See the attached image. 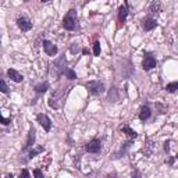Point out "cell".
Instances as JSON below:
<instances>
[{
    "label": "cell",
    "instance_id": "cell-2",
    "mask_svg": "<svg viewBox=\"0 0 178 178\" xmlns=\"http://www.w3.org/2000/svg\"><path fill=\"white\" fill-rule=\"evenodd\" d=\"M66 70H67L66 57H64V56H60V57L52 64V75H54L56 78H60V75L64 74Z\"/></svg>",
    "mask_w": 178,
    "mask_h": 178
},
{
    "label": "cell",
    "instance_id": "cell-4",
    "mask_svg": "<svg viewBox=\"0 0 178 178\" xmlns=\"http://www.w3.org/2000/svg\"><path fill=\"white\" fill-rule=\"evenodd\" d=\"M100 150H102V142H100V139L93 138L92 141H89L88 143H86V152H89V153H99Z\"/></svg>",
    "mask_w": 178,
    "mask_h": 178
},
{
    "label": "cell",
    "instance_id": "cell-10",
    "mask_svg": "<svg viewBox=\"0 0 178 178\" xmlns=\"http://www.w3.org/2000/svg\"><path fill=\"white\" fill-rule=\"evenodd\" d=\"M7 74H8V77L11 78V79L14 81V82H17V83H19V82H22V79H24V77H22L21 74H19L18 71H15L14 68H10L7 71Z\"/></svg>",
    "mask_w": 178,
    "mask_h": 178
},
{
    "label": "cell",
    "instance_id": "cell-5",
    "mask_svg": "<svg viewBox=\"0 0 178 178\" xmlns=\"http://www.w3.org/2000/svg\"><path fill=\"white\" fill-rule=\"evenodd\" d=\"M17 25H18V28L22 31V32H28V31H31V28H32L31 19L28 18V17H24V15L17 18Z\"/></svg>",
    "mask_w": 178,
    "mask_h": 178
},
{
    "label": "cell",
    "instance_id": "cell-8",
    "mask_svg": "<svg viewBox=\"0 0 178 178\" xmlns=\"http://www.w3.org/2000/svg\"><path fill=\"white\" fill-rule=\"evenodd\" d=\"M43 49H44V53H46L47 56H52V57L57 54V52H58L57 46H56V44H53L50 40H44L43 42Z\"/></svg>",
    "mask_w": 178,
    "mask_h": 178
},
{
    "label": "cell",
    "instance_id": "cell-23",
    "mask_svg": "<svg viewBox=\"0 0 178 178\" xmlns=\"http://www.w3.org/2000/svg\"><path fill=\"white\" fill-rule=\"evenodd\" d=\"M33 175H35V177H39V178L43 177V174H42L40 170H35V171H33Z\"/></svg>",
    "mask_w": 178,
    "mask_h": 178
},
{
    "label": "cell",
    "instance_id": "cell-30",
    "mask_svg": "<svg viewBox=\"0 0 178 178\" xmlns=\"http://www.w3.org/2000/svg\"><path fill=\"white\" fill-rule=\"evenodd\" d=\"M24 2H29V0H24Z\"/></svg>",
    "mask_w": 178,
    "mask_h": 178
},
{
    "label": "cell",
    "instance_id": "cell-11",
    "mask_svg": "<svg viewBox=\"0 0 178 178\" xmlns=\"http://www.w3.org/2000/svg\"><path fill=\"white\" fill-rule=\"evenodd\" d=\"M149 117H150V108L147 107V106H143V107L141 108V113H139V118H141L142 121H146Z\"/></svg>",
    "mask_w": 178,
    "mask_h": 178
},
{
    "label": "cell",
    "instance_id": "cell-7",
    "mask_svg": "<svg viewBox=\"0 0 178 178\" xmlns=\"http://www.w3.org/2000/svg\"><path fill=\"white\" fill-rule=\"evenodd\" d=\"M38 122L43 127V129L46 132H49L52 129V120L46 116V114H38Z\"/></svg>",
    "mask_w": 178,
    "mask_h": 178
},
{
    "label": "cell",
    "instance_id": "cell-17",
    "mask_svg": "<svg viewBox=\"0 0 178 178\" xmlns=\"http://www.w3.org/2000/svg\"><path fill=\"white\" fill-rule=\"evenodd\" d=\"M166 91L170 92V93H174L175 91H178V82H170V83H167Z\"/></svg>",
    "mask_w": 178,
    "mask_h": 178
},
{
    "label": "cell",
    "instance_id": "cell-1",
    "mask_svg": "<svg viewBox=\"0 0 178 178\" xmlns=\"http://www.w3.org/2000/svg\"><path fill=\"white\" fill-rule=\"evenodd\" d=\"M63 27L66 28L67 31H74L75 28H77V10H75V8H71V10L64 15Z\"/></svg>",
    "mask_w": 178,
    "mask_h": 178
},
{
    "label": "cell",
    "instance_id": "cell-18",
    "mask_svg": "<svg viewBox=\"0 0 178 178\" xmlns=\"http://www.w3.org/2000/svg\"><path fill=\"white\" fill-rule=\"evenodd\" d=\"M64 75H66L68 79H71V81L77 78V74H75V71H74V70H70V68H67L66 71H64Z\"/></svg>",
    "mask_w": 178,
    "mask_h": 178
},
{
    "label": "cell",
    "instance_id": "cell-6",
    "mask_svg": "<svg viewBox=\"0 0 178 178\" xmlns=\"http://www.w3.org/2000/svg\"><path fill=\"white\" fill-rule=\"evenodd\" d=\"M156 64H157V60H156L152 54H149V53H147V54L145 56V60H143V63H142V67H143L145 71H149V70L155 68Z\"/></svg>",
    "mask_w": 178,
    "mask_h": 178
},
{
    "label": "cell",
    "instance_id": "cell-15",
    "mask_svg": "<svg viewBox=\"0 0 178 178\" xmlns=\"http://www.w3.org/2000/svg\"><path fill=\"white\" fill-rule=\"evenodd\" d=\"M108 102H117L118 100V92H117V88H111L110 92H108V96H107Z\"/></svg>",
    "mask_w": 178,
    "mask_h": 178
},
{
    "label": "cell",
    "instance_id": "cell-3",
    "mask_svg": "<svg viewBox=\"0 0 178 178\" xmlns=\"http://www.w3.org/2000/svg\"><path fill=\"white\" fill-rule=\"evenodd\" d=\"M85 88L88 89L89 93L96 96V95H100L104 92V83L100 82V81H91V82L85 83Z\"/></svg>",
    "mask_w": 178,
    "mask_h": 178
},
{
    "label": "cell",
    "instance_id": "cell-20",
    "mask_svg": "<svg viewBox=\"0 0 178 178\" xmlns=\"http://www.w3.org/2000/svg\"><path fill=\"white\" fill-rule=\"evenodd\" d=\"M0 91H2L3 93H7L8 92V86H7V83H6L4 79L0 81Z\"/></svg>",
    "mask_w": 178,
    "mask_h": 178
},
{
    "label": "cell",
    "instance_id": "cell-24",
    "mask_svg": "<svg viewBox=\"0 0 178 178\" xmlns=\"http://www.w3.org/2000/svg\"><path fill=\"white\" fill-rule=\"evenodd\" d=\"M2 122H3L4 125H7V124H10V120H8V118H4V117H2Z\"/></svg>",
    "mask_w": 178,
    "mask_h": 178
},
{
    "label": "cell",
    "instance_id": "cell-25",
    "mask_svg": "<svg viewBox=\"0 0 178 178\" xmlns=\"http://www.w3.org/2000/svg\"><path fill=\"white\" fill-rule=\"evenodd\" d=\"M21 177H29V172L27 170H24V171H21Z\"/></svg>",
    "mask_w": 178,
    "mask_h": 178
},
{
    "label": "cell",
    "instance_id": "cell-13",
    "mask_svg": "<svg viewBox=\"0 0 178 178\" xmlns=\"http://www.w3.org/2000/svg\"><path fill=\"white\" fill-rule=\"evenodd\" d=\"M33 143H35V129H33V128H31L29 134H28V139H27V145H25V147L33 146Z\"/></svg>",
    "mask_w": 178,
    "mask_h": 178
},
{
    "label": "cell",
    "instance_id": "cell-28",
    "mask_svg": "<svg viewBox=\"0 0 178 178\" xmlns=\"http://www.w3.org/2000/svg\"><path fill=\"white\" fill-rule=\"evenodd\" d=\"M82 53H83V54H88L89 50H88V49H83V50H82Z\"/></svg>",
    "mask_w": 178,
    "mask_h": 178
},
{
    "label": "cell",
    "instance_id": "cell-26",
    "mask_svg": "<svg viewBox=\"0 0 178 178\" xmlns=\"http://www.w3.org/2000/svg\"><path fill=\"white\" fill-rule=\"evenodd\" d=\"M168 145H170V142H166V143H164V150H166L167 153H168V150H170V146H168Z\"/></svg>",
    "mask_w": 178,
    "mask_h": 178
},
{
    "label": "cell",
    "instance_id": "cell-19",
    "mask_svg": "<svg viewBox=\"0 0 178 178\" xmlns=\"http://www.w3.org/2000/svg\"><path fill=\"white\" fill-rule=\"evenodd\" d=\"M150 11H153V13H156V11H160V3H159V2H153L152 4H150Z\"/></svg>",
    "mask_w": 178,
    "mask_h": 178
},
{
    "label": "cell",
    "instance_id": "cell-14",
    "mask_svg": "<svg viewBox=\"0 0 178 178\" xmlns=\"http://www.w3.org/2000/svg\"><path fill=\"white\" fill-rule=\"evenodd\" d=\"M35 92L36 93H44V92L49 89V82H42V83H38V85H35Z\"/></svg>",
    "mask_w": 178,
    "mask_h": 178
},
{
    "label": "cell",
    "instance_id": "cell-31",
    "mask_svg": "<svg viewBox=\"0 0 178 178\" xmlns=\"http://www.w3.org/2000/svg\"><path fill=\"white\" fill-rule=\"evenodd\" d=\"M177 159H178V155H177Z\"/></svg>",
    "mask_w": 178,
    "mask_h": 178
},
{
    "label": "cell",
    "instance_id": "cell-22",
    "mask_svg": "<svg viewBox=\"0 0 178 178\" xmlns=\"http://www.w3.org/2000/svg\"><path fill=\"white\" fill-rule=\"evenodd\" d=\"M43 147H38V149H35V150H32V152L29 153V159H32V157H35L36 155H39V153H42L43 152Z\"/></svg>",
    "mask_w": 178,
    "mask_h": 178
},
{
    "label": "cell",
    "instance_id": "cell-21",
    "mask_svg": "<svg viewBox=\"0 0 178 178\" xmlns=\"http://www.w3.org/2000/svg\"><path fill=\"white\" fill-rule=\"evenodd\" d=\"M93 54L95 56H100V43H99V42H95V43H93Z\"/></svg>",
    "mask_w": 178,
    "mask_h": 178
},
{
    "label": "cell",
    "instance_id": "cell-27",
    "mask_svg": "<svg viewBox=\"0 0 178 178\" xmlns=\"http://www.w3.org/2000/svg\"><path fill=\"white\" fill-rule=\"evenodd\" d=\"M129 145H131V142H127V146H125V147H129ZM121 152H122V155H124V153H125V149H124V150L121 149Z\"/></svg>",
    "mask_w": 178,
    "mask_h": 178
},
{
    "label": "cell",
    "instance_id": "cell-29",
    "mask_svg": "<svg viewBox=\"0 0 178 178\" xmlns=\"http://www.w3.org/2000/svg\"><path fill=\"white\" fill-rule=\"evenodd\" d=\"M40 2H43V3H44V2H49V0H40Z\"/></svg>",
    "mask_w": 178,
    "mask_h": 178
},
{
    "label": "cell",
    "instance_id": "cell-16",
    "mask_svg": "<svg viewBox=\"0 0 178 178\" xmlns=\"http://www.w3.org/2000/svg\"><path fill=\"white\" fill-rule=\"evenodd\" d=\"M121 131H122V132H125V134H127V135L129 136V138H134V139H135L136 136H138V134H136L134 129H131V128L128 127V125H124V127L121 128Z\"/></svg>",
    "mask_w": 178,
    "mask_h": 178
},
{
    "label": "cell",
    "instance_id": "cell-9",
    "mask_svg": "<svg viewBox=\"0 0 178 178\" xmlns=\"http://www.w3.org/2000/svg\"><path fill=\"white\" fill-rule=\"evenodd\" d=\"M156 27H157V22L153 18H145L143 21H142V28H143L145 31H152V29H155Z\"/></svg>",
    "mask_w": 178,
    "mask_h": 178
},
{
    "label": "cell",
    "instance_id": "cell-12",
    "mask_svg": "<svg viewBox=\"0 0 178 178\" xmlns=\"http://www.w3.org/2000/svg\"><path fill=\"white\" fill-rule=\"evenodd\" d=\"M127 15H128V10L125 6H121L120 7V13H118V21L121 22V24H124L125 19H127Z\"/></svg>",
    "mask_w": 178,
    "mask_h": 178
}]
</instances>
